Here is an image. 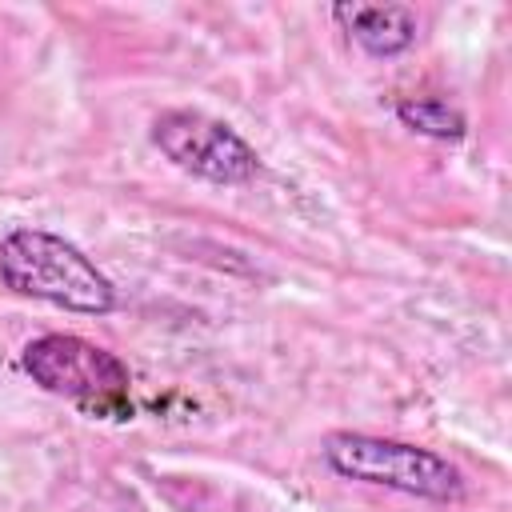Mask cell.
<instances>
[{
  "label": "cell",
  "instance_id": "cell-1",
  "mask_svg": "<svg viewBox=\"0 0 512 512\" xmlns=\"http://www.w3.org/2000/svg\"><path fill=\"white\" fill-rule=\"evenodd\" d=\"M0 284L80 316H108L116 308V284L72 240L44 228H12L0 240Z\"/></svg>",
  "mask_w": 512,
  "mask_h": 512
},
{
  "label": "cell",
  "instance_id": "cell-2",
  "mask_svg": "<svg viewBox=\"0 0 512 512\" xmlns=\"http://www.w3.org/2000/svg\"><path fill=\"white\" fill-rule=\"evenodd\" d=\"M324 464L356 484L372 488H392L404 496L452 504L464 496V476L460 468L420 444L408 440H388V436H368V432H328L324 436Z\"/></svg>",
  "mask_w": 512,
  "mask_h": 512
},
{
  "label": "cell",
  "instance_id": "cell-3",
  "mask_svg": "<svg viewBox=\"0 0 512 512\" xmlns=\"http://www.w3.org/2000/svg\"><path fill=\"white\" fill-rule=\"evenodd\" d=\"M20 368L40 384L48 396H60L92 416H124L132 372L128 364L96 340L76 332H44L24 344Z\"/></svg>",
  "mask_w": 512,
  "mask_h": 512
},
{
  "label": "cell",
  "instance_id": "cell-4",
  "mask_svg": "<svg viewBox=\"0 0 512 512\" xmlns=\"http://www.w3.org/2000/svg\"><path fill=\"white\" fill-rule=\"evenodd\" d=\"M152 144L208 184H248L260 176V152L224 120L192 108H168L152 120Z\"/></svg>",
  "mask_w": 512,
  "mask_h": 512
},
{
  "label": "cell",
  "instance_id": "cell-5",
  "mask_svg": "<svg viewBox=\"0 0 512 512\" xmlns=\"http://www.w3.org/2000/svg\"><path fill=\"white\" fill-rule=\"evenodd\" d=\"M332 20L368 52V56H400L416 44L420 16L408 4H336Z\"/></svg>",
  "mask_w": 512,
  "mask_h": 512
},
{
  "label": "cell",
  "instance_id": "cell-6",
  "mask_svg": "<svg viewBox=\"0 0 512 512\" xmlns=\"http://www.w3.org/2000/svg\"><path fill=\"white\" fill-rule=\"evenodd\" d=\"M396 120L404 128H412L416 136H428V140H460L468 132V120L460 108H452L448 100H436V96H408L396 104Z\"/></svg>",
  "mask_w": 512,
  "mask_h": 512
}]
</instances>
